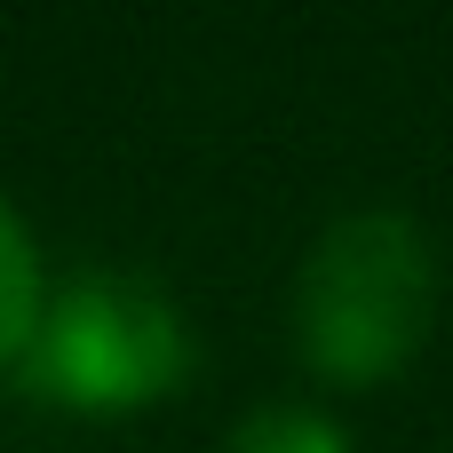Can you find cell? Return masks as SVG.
I'll use <instances>...</instances> for the list:
<instances>
[{
	"instance_id": "1",
	"label": "cell",
	"mask_w": 453,
	"mask_h": 453,
	"mask_svg": "<svg viewBox=\"0 0 453 453\" xmlns=\"http://www.w3.org/2000/svg\"><path fill=\"white\" fill-rule=\"evenodd\" d=\"M438 295V239L406 207L334 215L295 271V358L334 390H382L422 358Z\"/></svg>"
},
{
	"instance_id": "2",
	"label": "cell",
	"mask_w": 453,
	"mask_h": 453,
	"mask_svg": "<svg viewBox=\"0 0 453 453\" xmlns=\"http://www.w3.org/2000/svg\"><path fill=\"white\" fill-rule=\"evenodd\" d=\"M183 366H191L183 303L143 271L96 263L48 287L40 326L16 358V382L64 414H135V406H159L183 382Z\"/></svg>"
},
{
	"instance_id": "3",
	"label": "cell",
	"mask_w": 453,
	"mask_h": 453,
	"mask_svg": "<svg viewBox=\"0 0 453 453\" xmlns=\"http://www.w3.org/2000/svg\"><path fill=\"white\" fill-rule=\"evenodd\" d=\"M40 303H48V271H40V247L24 231V215L0 199V366L24 358L32 326H40Z\"/></svg>"
},
{
	"instance_id": "4",
	"label": "cell",
	"mask_w": 453,
	"mask_h": 453,
	"mask_svg": "<svg viewBox=\"0 0 453 453\" xmlns=\"http://www.w3.org/2000/svg\"><path fill=\"white\" fill-rule=\"evenodd\" d=\"M223 453H350V430L334 422V414H319V406H255V414H239L231 422V438Z\"/></svg>"
}]
</instances>
